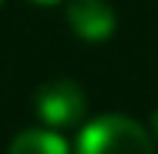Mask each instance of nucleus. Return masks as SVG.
I'll use <instances>...</instances> for the list:
<instances>
[{"label": "nucleus", "instance_id": "nucleus-1", "mask_svg": "<svg viewBox=\"0 0 158 154\" xmlns=\"http://www.w3.org/2000/svg\"><path fill=\"white\" fill-rule=\"evenodd\" d=\"M77 154H155V137L125 114H101L81 127Z\"/></svg>", "mask_w": 158, "mask_h": 154}, {"label": "nucleus", "instance_id": "nucleus-2", "mask_svg": "<svg viewBox=\"0 0 158 154\" xmlns=\"http://www.w3.org/2000/svg\"><path fill=\"white\" fill-rule=\"evenodd\" d=\"M34 111L47 127H71V124H77L84 117L88 101H84V91H81L77 81L61 77V81H51L37 91Z\"/></svg>", "mask_w": 158, "mask_h": 154}, {"label": "nucleus", "instance_id": "nucleus-3", "mask_svg": "<svg viewBox=\"0 0 158 154\" xmlns=\"http://www.w3.org/2000/svg\"><path fill=\"white\" fill-rule=\"evenodd\" d=\"M67 24L81 40L101 44L114 34L118 17L108 0H67Z\"/></svg>", "mask_w": 158, "mask_h": 154}, {"label": "nucleus", "instance_id": "nucleus-4", "mask_svg": "<svg viewBox=\"0 0 158 154\" xmlns=\"http://www.w3.org/2000/svg\"><path fill=\"white\" fill-rule=\"evenodd\" d=\"M7 154H71V148L54 127H27L10 141Z\"/></svg>", "mask_w": 158, "mask_h": 154}, {"label": "nucleus", "instance_id": "nucleus-5", "mask_svg": "<svg viewBox=\"0 0 158 154\" xmlns=\"http://www.w3.org/2000/svg\"><path fill=\"white\" fill-rule=\"evenodd\" d=\"M152 134H155V141H158V107H155V114H152Z\"/></svg>", "mask_w": 158, "mask_h": 154}, {"label": "nucleus", "instance_id": "nucleus-6", "mask_svg": "<svg viewBox=\"0 0 158 154\" xmlns=\"http://www.w3.org/2000/svg\"><path fill=\"white\" fill-rule=\"evenodd\" d=\"M37 7H54V3H64V0H34Z\"/></svg>", "mask_w": 158, "mask_h": 154}, {"label": "nucleus", "instance_id": "nucleus-7", "mask_svg": "<svg viewBox=\"0 0 158 154\" xmlns=\"http://www.w3.org/2000/svg\"><path fill=\"white\" fill-rule=\"evenodd\" d=\"M0 3H3V0H0Z\"/></svg>", "mask_w": 158, "mask_h": 154}]
</instances>
